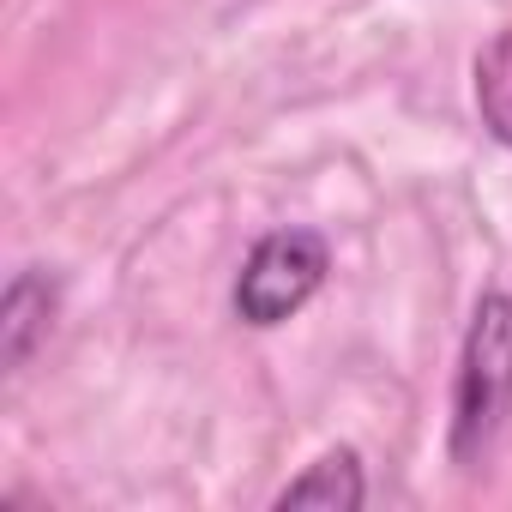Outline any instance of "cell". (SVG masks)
Segmentation results:
<instances>
[{"instance_id":"obj_2","label":"cell","mask_w":512,"mask_h":512,"mask_svg":"<svg viewBox=\"0 0 512 512\" xmlns=\"http://www.w3.org/2000/svg\"><path fill=\"white\" fill-rule=\"evenodd\" d=\"M326 284V241L314 229H272L235 278V314L247 326H278Z\"/></svg>"},{"instance_id":"obj_4","label":"cell","mask_w":512,"mask_h":512,"mask_svg":"<svg viewBox=\"0 0 512 512\" xmlns=\"http://www.w3.org/2000/svg\"><path fill=\"white\" fill-rule=\"evenodd\" d=\"M362 464H356V452H326L314 470H302L284 494H278V506H362Z\"/></svg>"},{"instance_id":"obj_3","label":"cell","mask_w":512,"mask_h":512,"mask_svg":"<svg viewBox=\"0 0 512 512\" xmlns=\"http://www.w3.org/2000/svg\"><path fill=\"white\" fill-rule=\"evenodd\" d=\"M49 314H55V284L43 272H19L7 284V302H0V362L25 368L37 338L49 332Z\"/></svg>"},{"instance_id":"obj_5","label":"cell","mask_w":512,"mask_h":512,"mask_svg":"<svg viewBox=\"0 0 512 512\" xmlns=\"http://www.w3.org/2000/svg\"><path fill=\"white\" fill-rule=\"evenodd\" d=\"M476 109H482V127L512 151V31H500L476 55Z\"/></svg>"},{"instance_id":"obj_1","label":"cell","mask_w":512,"mask_h":512,"mask_svg":"<svg viewBox=\"0 0 512 512\" xmlns=\"http://www.w3.org/2000/svg\"><path fill=\"white\" fill-rule=\"evenodd\" d=\"M512 410V296H482L464 356H458V398H452V458L476 464Z\"/></svg>"}]
</instances>
